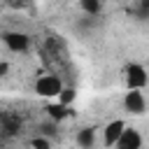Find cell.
<instances>
[{
  "label": "cell",
  "mask_w": 149,
  "mask_h": 149,
  "mask_svg": "<svg viewBox=\"0 0 149 149\" xmlns=\"http://www.w3.org/2000/svg\"><path fill=\"white\" fill-rule=\"evenodd\" d=\"M123 128H126V121H123V119H112V121H107L105 128H102V142H105V147H112V144L119 140V135H121Z\"/></svg>",
  "instance_id": "obj_6"
},
{
  "label": "cell",
  "mask_w": 149,
  "mask_h": 149,
  "mask_svg": "<svg viewBox=\"0 0 149 149\" xmlns=\"http://www.w3.org/2000/svg\"><path fill=\"white\" fill-rule=\"evenodd\" d=\"M2 5H7V7H12V9L23 12V9L33 7V0H2Z\"/></svg>",
  "instance_id": "obj_12"
},
{
  "label": "cell",
  "mask_w": 149,
  "mask_h": 149,
  "mask_svg": "<svg viewBox=\"0 0 149 149\" xmlns=\"http://www.w3.org/2000/svg\"><path fill=\"white\" fill-rule=\"evenodd\" d=\"M63 88V79L54 72H44L35 79V93L42 98H56Z\"/></svg>",
  "instance_id": "obj_1"
},
{
  "label": "cell",
  "mask_w": 149,
  "mask_h": 149,
  "mask_svg": "<svg viewBox=\"0 0 149 149\" xmlns=\"http://www.w3.org/2000/svg\"><path fill=\"white\" fill-rule=\"evenodd\" d=\"M30 147L33 149H51V142H49L47 135H37V137L30 140Z\"/></svg>",
  "instance_id": "obj_13"
},
{
  "label": "cell",
  "mask_w": 149,
  "mask_h": 149,
  "mask_svg": "<svg viewBox=\"0 0 149 149\" xmlns=\"http://www.w3.org/2000/svg\"><path fill=\"white\" fill-rule=\"evenodd\" d=\"M2 42L12 54H26L30 49V35L23 30H7L2 33Z\"/></svg>",
  "instance_id": "obj_3"
},
{
  "label": "cell",
  "mask_w": 149,
  "mask_h": 149,
  "mask_svg": "<svg viewBox=\"0 0 149 149\" xmlns=\"http://www.w3.org/2000/svg\"><path fill=\"white\" fill-rule=\"evenodd\" d=\"M123 79H126V86H128V88H142V91H144V86H147V81H149L147 68H144L142 63L130 61V63L126 65V70H123Z\"/></svg>",
  "instance_id": "obj_2"
},
{
  "label": "cell",
  "mask_w": 149,
  "mask_h": 149,
  "mask_svg": "<svg viewBox=\"0 0 149 149\" xmlns=\"http://www.w3.org/2000/svg\"><path fill=\"white\" fill-rule=\"evenodd\" d=\"M47 112H49L51 121H61L63 116H68V107H65V105H61V102H56V105H49V107H47Z\"/></svg>",
  "instance_id": "obj_11"
},
{
  "label": "cell",
  "mask_w": 149,
  "mask_h": 149,
  "mask_svg": "<svg viewBox=\"0 0 149 149\" xmlns=\"http://www.w3.org/2000/svg\"><path fill=\"white\" fill-rule=\"evenodd\" d=\"M123 109L130 116H142L147 109V98L142 88H128V93L123 95Z\"/></svg>",
  "instance_id": "obj_4"
},
{
  "label": "cell",
  "mask_w": 149,
  "mask_h": 149,
  "mask_svg": "<svg viewBox=\"0 0 149 149\" xmlns=\"http://www.w3.org/2000/svg\"><path fill=\"white\" fill-rule=\"evenodd\" d=\"M7 72H9V65L5 61H0V77H7Z\"/></svg>",
  "instance_id": "obj_14"
},
{
  "label": "cell",
  "mask_w": 149,
  "mask_h": 149,
  "mask_svg": "<svg viewBox=\"0 0 149 149\" xmlns=\"http://www.w3.org/2000/svg\"><path fill=\"white\" fill-rule=\"evenodd\" d=\"M0 116H2V137L19 133V128H21V119H16V116H12V114H0Z\"/></svg>",
  "instance_id": "obj_8"
},
{
  "label": "cell",
  "mask_w": 149,
  "mask_h": 149,
  "mask_svg": "<svg viewBox=\"0 0 149 149\" xmlns=\"http://www.w3.org/2000/svg\"><path fill=\"white\" fill-rule=\"evenodd\" d=\"M74 98H77V91H74L72 86H65V84H63V88H61V93L56 95V100H58L61 105H65V107H68L70 102H74Z\"/></svg>",
  "instance_id": "obj_10"
},
{
  "label": "cell",
  "mask_w": 149,
  "mask_h": 149,
  "mask_svg": "<svg viewBox=\"0 0 149 149\" xmlns=\"http://www.w3.org/2000/svg\"><path fill=\"white\" fill-rule=\"evenodd\" d=\"M79 7H81V12H84L86 16L95 19V16L102 12V0H79Z\"/></svg>",
  "instance_id": "obj_9"
},
{
  "label": "cell",
  "mask_w": 149,
  "mask_h": 149,
  "mask_svg": "<svg viewBox=\"0 0 149 149\" xmlns=\"http://www.w3.org/2000/svg\"><path fill=\"white\" fill-rule=\"evenodd\" d=\"M112 149H142V135L137 128L126 126L119 135V140L112 144Z\"/></svg>",
  "instance_id": "obj_5"
},
{
  "label": "cell",
  "mask_w": 149,
  "mask_h": 149,
  "mask_svg": "<svg viewBox=\"0 0 149 149\" xmlns=\"http://www.w3.org/2000/svg\"><path fill=\"white\" fill-rule=\"evenodd\" d=\"M0 137H2V116H0Z\"/></svg>",
  "instance_id": "obj_15"
},
{
  "label": "cell",
  "mask_w": 149,
  "mask_h": 149,
  "mask_svg": "<svg viewBox=\"0 0 149 149\" xmlns=\"http://www.w3.org/2000/svg\"><path fill=\"white\" fill-rule=\"evenodd\" d=\"M0 9H2V0H0Z\"/></svg>",
  "instance_id": "obj_16"
},
{
  "label": "cell",
  "mask_w": 149,
  "mask_h": 149,
  "mask_svg": "<svg viewBox=\"0 0 149 149\" xmlns=\"http://www.w3.org/2000/svg\"><path fill=\"white\" fill-rule=\"evenodd\" d=\"M95 128L93 126H84V128H79L77 130V135H74V142L79 144V149H93L95 147Z\"/></svg>",
  "instance_id": "obj_7"
}]
</instances>
